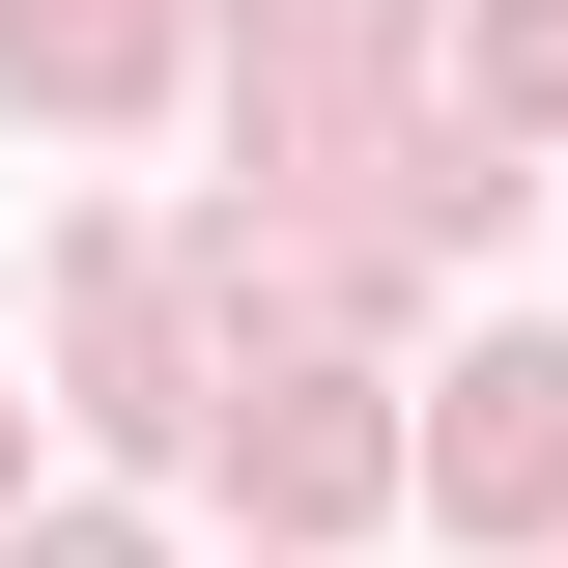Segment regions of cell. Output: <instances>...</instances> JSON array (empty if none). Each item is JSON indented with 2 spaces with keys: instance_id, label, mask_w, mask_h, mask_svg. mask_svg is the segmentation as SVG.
Segmentation results:
<instances>
[{
  "instance_id": "5",
  "label": "cell",
  "mask_w": 568,
  "mask_h": 568,
  "mask_svg": "<svg viewBox=\"0 0 568 568\" xmlns=\"http://www.w3.org/2000/svg\"><path fill=\"white\" fill-rule=\"evenodd\" d=\"M0 568H142V511H0Z\"/></svg>"
},
{
  "instance_id": "1",
  "label": "cell",
  "mask_w": 568,
  "mask_h": 568,
  "mask_svg": "<svg viewBox=\"0 0 568 568\" xmlns=\"http://www.w3.org/2000/svg\"><path fill=\"white\" fill-rule=\"evenodd\" d=\"M426 484H455V511H568V342H484V369H455Z\"/></svg>"
},
{
  "instance_id": "4",
  "label": "cell",
  "mask_w": 568,
  "mask_h": 568,
  "mask_svg": "<svg viewBox=\"0 0 568 568\" xmlns=\"http://www.w3.org/2000/svg\"><path fill=\"white\" fill-rule=\"evenodd\" d=\"M484 114H568V0H484Z\"/></svg>"
},
{
  "instance_id": "3",
  "label": "cell",
  "mask_w": 568,
  "mask_h": 568,
  "mask_svg": "<svg viewBox=\"0 0 568 568\" xmlns=\"http://www.w3.org/2000/svg\"><path fill=\"white\" fill-rule=\"evenodd\" d=\"M142 58H171L142 0H0V85H58V114H142Z\"/></svg>"
},
{
  "instance_id": "2",
  "label": "cell",
  "mask_w": 568,
  "mask_h": 568,
  "mask_svg": "<svg viewBox=\"0 0 568 568\" xmlns=\"http://www.w3.org/2000/svg\"><path fill=\"white\" fill-rule=\"evenodd\" d=\"M227 455H256V511H369V484H398L342 369H284V398H227Z\"/></svg>"
}]
</instances>
